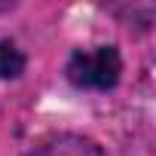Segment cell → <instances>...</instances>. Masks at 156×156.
Returning <instances> with one entry per match:
<instances>
[{"label":"cell","mask_w":156,"mask_h":156,"mask_svg":"<svg viewBox=\"0 0 156 156\" xmlns=\"http://www.w3.org/2000/svg\"><path fill=\"white\" fill-rule=\"evenodd\" d=\"M122 67V52L113 43H101L89 49H73L64 64V76L80 92H110L119 83Z\"/></svg>","instance_id":"6da1fadb"},{"label":"cell","mask_w":156,"mask_h":156,"mask_svg":"<svg viewBox=\"0 0 156 156\" xmlns=\"http://www.w3.org/2000/svg\"><path fill=\"white\" fill-rule=\"evenodd\" d=\"M28 156H104V147L80 132H61L37 144Z\"/></svg>","instance_id":"7a4b0ae2"},{"label":"cell","mask_w":156,"mask_h":156,"mask_svg":"<svg viewBox=\"0 0 156 156\" xmlns=\"http://www.w3.org/2000/svg\"><path fill=\"white\" fill-rule=\"evenodd\" d=\"M25 67H28V55L9 37H3L0 40V80H19Z\"/></svg>","instance_id":"3957f363"}]
</instances>
